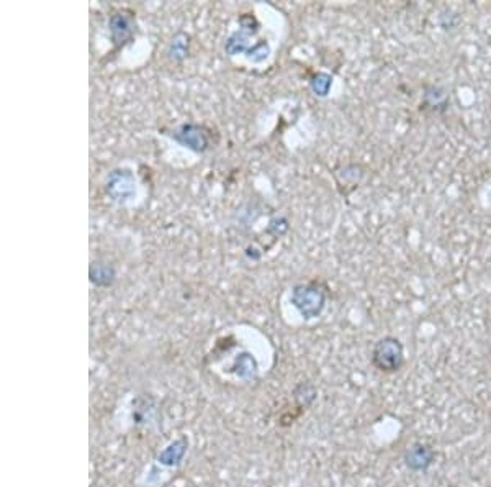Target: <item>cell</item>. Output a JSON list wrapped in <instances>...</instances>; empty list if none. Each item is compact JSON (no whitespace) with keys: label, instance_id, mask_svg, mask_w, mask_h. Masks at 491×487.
Wrapping results in <instances>:
<instances>
[{"label":"cell","instance_id":"9","mask_svg":"<svg viewBox=\"0 0 491 487\" xmlns=\"http://www.w3.org/2000/svg\"><path fill=\"white\" fill-rule=\"evenodd\" d=\"M189 441L187 438H179L170 443L167 448H165L161 455H159V463L165 466H177L180 461L184 460L185 451H187Z\"/></svg>","mask_w":491,"mask_h":487},{"label":"cell","instance_id":"6","mask_svg":"<svg viewBox=\"0 0 491 487\" xmlns=\"http://www.w3.org/2000/svg\"><path fill=\"white\" fill-rule=\"evenodd\" d=\"M133 27H134L133 13L127 15V10H123V12L112 15V18H110V32H112L113 43L123 44L128 38H132Z\"/></svg>","mask_w":491,"mask_h":487},{"label":"cell","instance_id":"5","mask_svg":"<svg viewBox=\"0 0 491 487\" xmlns=\"http://www.w3.org/2000/svg\"><path fill=\"white\" fill-rule=\"evenodd\" d=\"M202 127L198 125H182L174 137L177 142L184 143L185 147L195 149V152H205L208 148V137L202 133Z\"/></svg>","mask_w":491,"mask_h":487},{"label":"cell","instance_id":"12","mask_svg":"<svg viewBox=\"0 0 491 487\" xmlns=\"http://www.w3.org/2000/svg\"><path fill=\"white\" fill-rule=\"evenodd\" d=\"M439 23H440V27H442L444 30H452V28H455L460 23V17H459L457 13H454V12H445L444 15H440Z\"/></svg>","mask_w":491,"mask_h":487},{"label":"cell","instance_id":"1","mask_svg":"<svg viewBox=\"0 0 491 487\" xmlns=\"http://www.w3.org/2000/svg\"><path fill=\"white\" fill-rule=\"evenodd\" d=\"M328 295L329 289L326 284L321 281H310V283L295 285L290 300L305 320H313L323 314L328 302Z\"/></svg>","mask_w":491,"mask_h":487},{"label":"cell","instance_id":"10","mask_svg":"<svg viewBox=\"0 0 491 487\" xmlns=\"http://www.w3.org/2000/svg\"><path fill=\"white\" fill-rule=\"evenodd\" d=\"M115 271L112 266L103 263H94L90 268V281L97 285H108L112 284Z\"/></svg>","mask_w":491,"mask_h":487},{"label":"cell","instance_id":"7","mask_svg":"<svg viewBox=\"0 0 491 487\" xmlns=\"http://www.w3.org/2000/svg\"><path fill=\"white\" fill-rule=\"evenodd\" d=\"M364 174L365 171L360 164H345L334 171V178L338 180L339 189H343V185L344 187L350 185V189H355L364 179Z\"/></svg>","mask_w":491,"mask_h":487},{"label":"cell","instance_id":"2","mask_svg":"<svg viewBox=\"0 0 491 487\" xmlns=\"http://www.w3.org/2000/svg\"><path fill=\"white\" fill-rule=\"evenodd\" d=\"M372 366L383 374H395L403 369L404 366V346L397 336L387 335L377 340L372 346L370 353Z\"/></svg>","mask_w":491,"mask_h":487},{"label":"cell","instance_id":"4","mask_svg":"<svg viewBox=\"0 0 491 487\" xmlns=\"http://www.w3.org/2000/svg\"><path fill=\"white\" fill-rule=\"evenodd\" d=\"M450 107V90L440 84H424L421 112L445 115Z\"/></svg>","mask_w":491,"mask_h":487},{"label":"cell","instance_id":"3","mask_svg":"<svg viewBox=\"0 0 491 487\" xmlns=\"http://www.w3.org/2000/svg\"><path fill=\"white\" fill-rule=\"evenodd\" d=\"M438 460V451L426 441H414L403 453L404 466L413 473H426Z\"/></svg>","mask_w":491,"mask_h":487},{"label":"cell","instance_id":"8","mask_svg":"<svg viewBox=\"0 0 491 487\" xmlns=\"http://www.w3.org/2000/svg\"><path fill=\"white\" fill-rule=\"evenodd\" d=\"M318 397V389L317 386L310 381H303V383H298L293 389V399L297 402V409L300 412L310 409L314 404V400Z\"/></svg>","mask_w":491,"mask_h":487},{"label":"cell","instance_id":"11","mask_svg":"<svg viewBox=\"0 0 491 487\" xmlns=\"http://www.w3.org/2000/svg\"><path fill=\"white\" fill-rule=\"evenodd\" d=\"M310 85H312L313 92L319 95V97H326L331 85H333V78H331L329 74H326V73H318L312 78Z\"/></svg>","mask_w":491,"mask_h":487}]
</instances>
